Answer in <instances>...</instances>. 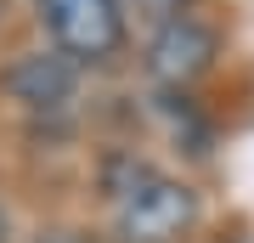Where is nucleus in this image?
<instances>
[{"label": "nucleus", "instance_id": "nucleus-1", "mask_svg": "<svg viewBox=\"0 0 254 243\" xmlns=\"http://www.w3.org/2000/svg\"><path fill=\"white\" fill-rule=\"evenodd\" d=\"M198 221V192L170 175H136L119 192V238L125 243H175Z\"/></svg>", "mask_w": 254, "mask_h": 243}, {"label": "nucleus", "instance_id": "nucleus-2", "mask_svg": "<svg viewBox=\"0 0 254 243\" xmlns=\"http://www.w3.org/2000/svg\"><path fill=\"white\" fill-rule=\"evenodd\" d=\"M40 17H46L57 51L73 57V63H102L125 40L119 0H40Z\"/></svg>", "mask_w": 254, "mask_h": 243}, {"label": "nucleus", "instance_id": "nucleus-3", "mask_svg": "<svg viewBox=\"0 0 254 243\" xmlns=\"http://www.w3.org/2000/svg\"><path fill=\"white\" fill-rule=\"evenodd\" d=\"M220 51V34L198 17H170L153 34V45H147V74L164 85H192L198 74H209V63H215Z\"/></svg>", "mask_w": 254, "mask_h": 243}, {"label": "nucleus", "instance_id": "nucleus-4", "mask_svg": "<svg viewBox=\"0 0 254 243\" xmlns=\"http://www.w3.org/2000/svg\"><path fill=\"white\" fill-rule=\"evenodd\" d=\"M73 80H79V63L51 45V51L17 57V63L0 74V90H6L11 102H28V108H51V102H63L73 90Z\"/></svg>", "mask_w": 254, "mask_h": 243}, {"label": "nucleus", "instance_id": "nucleus-5", "mask_svg": "<svg viewBox=\"0 0 254 243\" xmlns=\"http://www.w3.org/2000/svg\"><path fill=\"white\" fill-rule=\"evenodd\" d=\"M34 243H91V238H85V232H68V226H63V232H40Z\"/></svg>", "mask_w": 254, "mask_h": 243}, {"label": "nucleus", "instance_id": "nucleus-6", "mask_svg": "<svg viewBox=\"0 0 254 243\" xmlns=\"http://www.w3.org/2000/svg\"><path fill=\"white\" fill-rule=\"evenodd\" d=\"M11 238V226H6V209H0V243H6Z\"/></svg>", "mask_w": 254, "mask_h": 243}]
</instances>
